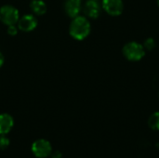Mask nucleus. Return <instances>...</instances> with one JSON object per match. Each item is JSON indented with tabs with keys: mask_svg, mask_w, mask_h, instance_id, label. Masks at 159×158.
I'll use <instances>...</instances> for the list:
<instances>
[{
	"mask_svg": "<svg viewBox=\"0 0 159 158\" xmlns=\"http://www.w3.org/2000/svg\"><path fill=\"white\" fill-rule=\"evenodd\" d=\"M91 26L87 17L85 16H76L73 18L70 26H69V34L70 35L78 41L84 40L90 34Z\"/></svg>",
	"mask_w": 159,
	"mask_h": 158,
	"instance_id": "1",
	"label": "nucleus"
},
{
	"mask_svg": "<svg viewBox=\"0 0 159 158\" xmlns=\"http://www.w3.org/2000/svg\"><path fill=\"white\" fill-rule=\"evenodd\" d=\"M122 52L127 60L130 61H139L144 57L145 48L143 45L135 41H131L124 46Z\"/></svg>",
	"mask_w": 159,
	"mask_h": 158,
	"instance_id": "2",
	"label": "nucleus"
},
{
	"mask_svg": "<svg viewBox=\"0 0 159 158\" xmlns=\"http://www.w3.org/2000/svg\"><path fill=\"white\" fill-rule=\"evenodd\" d=\"M20 12L17 7L11 5H4L0 7V20L7 26L18 23Z\"/></svg>",
	"mask_w": 159,
	"mask_h": 158,
	"instance_id": "3",
	"label": "nucleus"
},
{
	"mask_svg": "<svg viewBox=\"0 0 159 158\" xmlns=\"http://www.w3.org/2000/svg\"><path fill=\"white\" fill-rule=\"evenodd\" d=\"M32 152L37 158H46L52 153V147L48 141L45 139H39L34 142L32 144Z\"/></svg>",
	"mask_w": 159,
	"mask_h": 158,
	"instance_id": "4",
	"label": "nucleus"
},
{
	"mask_svg": "<svg viewBox=\"0 0 159 158\" xmlns=\"http://www.w3.org/2000/svg\"><path fill=\"white\" fill-rule=\"evenodd\" d=\"M37 19L33 14H25L22 17H20L18 20V28L20 31L28 33L34 31L37 26Z\"/></svg>",
	"mask_w": 159,
	"mask_h": 158,
	"instance_id": "5",
	"label": "nucleus"
},
{
	"mask_svg": "<svg viewBox=\"0 0 159 158\" xmlns=\"http://www.w3.org/2000/svg\"><path fill=\"white\" fill-rule=\"evenodd\" d=\"M102 7L111 16H119L124 9L122 0H102Z\"/></svg>",
	"mask_w": 159,
	"mask_h": 158,
	"instance_id": "6",
	"label": "nucleus"
},
{
	"mask_svg": "<svg viewBox=\"0 0 159 158\" xmlns=\"http://www.w3.org/2000/svg\"><path fill=\"white\" fill-rule=\"evenodd\" d=\"M83 11L88 18L90 19H97L102 11V7L98 1L88 0L83 7Z\"/></svg>",
	"mask_w": 159,
	"mask_h": 158,
	"instance_id": "7",
	"label": "nucleus"
},
{
	"mask_svg": "<svg viewBox=\"0 0 159 158\" xmlns=\"http://www.w3.org/2000/svg\"><path fill=\"white\" fill-rule=\"evenodd\" d=\"M13 117L7 113L0 114V135H7L13 128Z\"/></svg>",
	"mask_w": 159,
	"mask_h": 158,
	"instance_id": "8",
	"label": "nucleus"
},
{
	"mask_svg": "<svg viewBox=\"0 0 159 158\" xmlns=\"http://www.w3.org/2000/svg\"><path fill=\"white\" fill-rule=\"evenodd\" d=\"M81 3L75 0H66L64 3V10L70 18H75L79 15L81 11Z\"/></svg>",
	"mask_w": 159,
	"mask_h": 158,
	"instance_id": "9",
	"label": "nucleus"
},
{
	"mask_svg": "<svg viewBox=\"0 0 159 158\" xmlns=\"http://www.w3.org/2000/svg\"><path fill=\"white\" fill-rule=\"evenodd\" d=\"M30 8L35 16H42L47 12V5L43 0H33L30 3Z\"/></svg>",
	"mask_w": 159,
	"mask_h": 158,
	"instance_id": "10",
	"label": "nucleus"
},
{
	"mask_svg": "<svg viewBox=\"0 0 159 158\" xmlns=\"http://www.w3.org/2000/svg\"><path fill=\"white\" fill-rule=\"evenodd\" d=\"M148 126L153 130H159V112H156L148 119Z\"/></svg>",
	"mask_w": 159,
	"mask_h": 158,
	"instance_id": "11",
	"label": "nucleus"
},
{
	"mask_svg": "<svg viewBox=\"0 0 159 158\" xmlns=\"http://www.w3.org/2000/svg\"><path fill=\"white\" fill-rule=\"evenodd\" d=\"M156 46H157V43H156L155 39L152 37H148L143 43V47L147 50H153L156 47Z\"/></svg>",
	"mask_w": 159,
	"mask_h": 158,
	"instance_id": "12",
	"label": "nucleus"
},
{
	"mask_svg": "<svg viewBox=\"0 0 159 158\" xmlns=\"http://www.w3.org/2000/svg\"><path fill=\"white\" fill-rule=\"evenodd\" d=\"M9 146V140L5 135H0V150H5Z\"/></svg>",
	"mask_w": 159,
	"mask_h": 158,
	"instance_id": "13",
	"label": "nucleus"
},
{
	"mask_svg": "<svg viewBox=\"0 0 159 158\" xmlns=\"http://www.w3.org/2000/svg\"><path fill=\"white\" fill-rule=\"evenodd\" d=\"M7 34H8L9 35H12V36H13V35H16V34H18L19 28H18V26H16V24L9 25V26H7Z\"/></svg>",
	"mask_w": 159,
	"mask_h": 158,
	"instance_id": "14",
	"label": "nucleus"
},
{
	"mask_svg": "<svg viewBox=\"0 0 159 158\" xmlns=\"http://www.w3.org/2000/svg\"><path fill=\"white\" fill-rule=\"evenodd\" d=\"M50 156H51V158H62V155L61 152L56 151V152H52Z\"/></svg>",
	"mask_w": 159,
	"mask_h": 158,
	"instance_id": "15",
	"label": "nucleus"
},
{
	"mask_svg": "<svg viewBox=\"0 0 159 158\" xmlns=\"http://www.w3.org/2000/svg\"><path fill=\"white\" fill-rule=\"evenodd\" d=\"M4 61H5V58H4L3 54L0 52V68L3 66V64H4Z\"/></svg>",
	"mask_w": 159,
	"mask_h": 158,
	"instance_id": "16",
	"label": "nucleus"
},
{
	"mask_svg": "<svg viewBox=\"0 0 159 158\" xmlns=\"http://www.w3.org/2000/svg\"><path fill=\"white\" fill-rule=\"evenodd\" d=\"M75 1H79V2H82V0H75Z\"/></svg>",
	"mask_w": 159,
	"mask_h": 158,
	"instance_id": "17",
	"label": "nucleus"
},
{
	"mask_svg": "<svg viewBox=\"0 0 159 158\" xmlns=\"http://www.w3.org/2000/svg\"><path fill=\"white\" fill-rule=\"evenodd\" d=\"M157 5H158V7H159V0H157Z\"/></svg>",
	"mask_w": 159,
	"mask_h": 158,
	"instance_id": "18",
	"label": "nucleus"
},
{
	"mask_svg": "<svg viewBox=\"0 0 159 158\" xmlns=\"http://www.w3.org/2000/svg\"><path fill=\"white\" fill-rule=\"evenodd\" d=\"M93 1H99V0H93Z\"/></svg>",
	"mask_w": 159,
	"mask_h": 158,
	"instance_id": "19",
	"label": "nucleus"
}]
</instances>
